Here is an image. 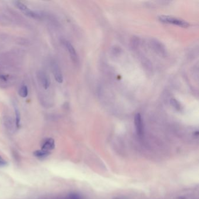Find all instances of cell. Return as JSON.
I'll list each match as a JSON object with an SVG mask.
<instances>
[{
  "instance_id": "cell-13",
  "label": "cell",
  "mask_w": 199,
  "mask_h": 199,
  "mask_svg": "<svg viewBox=\"0 0 199 199\" xmlns=\"http://www.w3.org/2000/svg\"><path fill=\"white\" fill-rule=\"evenodd\" d=\"M8 164L6 160H5L1 155H0V167L6 166Z\"/></svg>"
},
{
  "instance_id": "cell-14",
  "label": "cell",
  "mask_w": 199,
  "mask_h": 199,
  "mask_svg": "<svg viewBox=\"0 0 199 199\" xmlns=\"http://www.w3.org/2000/svg\"></svg>"
},
{
  "instance_id": "cell-11",
  "label": "cell",
  "mask_w": 199,
  "mask_h": 199,
  "mask_svg": "<svg viewBox=\"0 0 199 199\" xmlns=\"http://www.w3.org/2000/svg\"><path fill=\"white\" fill-rule=\"evenodd\" d=\"M18 94L19 95L23 98H25L26 97H27L28 95V87L26 85H22L19 90L18 91Z\"/></svg>"
},
{
  "instance_id": "cell-9",
  "label": "cell",
  "mask_w": 199,
  "mask_h": 199,
  "mask_svg": "<svg viewBox=\"0 0 199 199\" xmlns=\"http://www.w3.org/2000/svg\"><path fill=\"white\" fill-rule=\"evenodd\" d=\"M153 44V46L154 48L158 52L161 53V54H164V52H165V49L164 46H162V44L160 42H158V41H152Z\"/></svg>"
},
{
  "instance_id": "cell-8",
  "label": "cell",
  "mask_w": 199,
  "mask_h": 199,
  "mask_svg": "<svg viewBox=\"0 0 199 199\" xmlns=\"http://www.w3.org/2000/svg\"><path fill=\"white\" fill-rule=\"evenodd\" d=\"M50 151H47L42 149L36 150L33 152L34 156L39 159H43L47 157L50 155Z\"/></svg>"
},
{
  "instance_id": "cell-2",
  "label": "cell",
  "mask_w": 199,
  "mask_h": 199,
  "mask_svg": "<svg viewBox=\"0 0 199 199\" xmlns=\"http://www.w3.org/2000/svg\"><path fill=\"white\" fill-rule=\"evenodd\" d=\"M38 80L42 87L47 90L50 87L51 82L49 76L44 71L40 70L37 74Z\"/></svg>"
},
{
  "instance_id": "cell-5",
  "label": "cell",
  "mask_w": 199,
  "mask_h": 199,
  "mask_svg": "<svg viewBox=\"0 0 199 199\" xmlns=\"http://www.w3.org/2000/svg\"><path fill=\"white\" fill-rule=\"evenodd\" d=\"M134 122H135L137 134L138 136H139L140 137H142L144 134V126H143L142 117L140 113H137L136 115L135 116Z\"/></svg>"
},
{
  "instance_id": "cell-3",
  "label": "cell",
  "mask_w": 199,
  "mask_h": 199,
  "mask_svg": "<svg viewBox=\"0 0 199 199\" xmlns=\"http://www.w3.org/2000/svg\"><path fill=\"white\" fill-rule=\"evenodd\" d=\"M51 70L53 74L56 81L59 83H63V76L61 70V68L59 66L57 63L53 62L51 64Z\"/></svg>"
},
{
  "instance_id": "cell-12",
  "label": "cell",
  "mask_w": 199,
  "mask_h": 199,
  "mask_svg": "<svg viewBox=\"0 0 199 199\" xmlns=\"http://www.w3.org/2000/svg\"><path fill=\"white\" fill-rule=\"evenodd\" d=\"M171 103L176 110H180L181 109V105L177 100L172 99L171 100Z\"/></svg>"
},
{
  "instance_id": "cell-1",
  "label": "cell",
  "mask_w": 199,
  "mask_h": 199,
  "mask_svg": "<svg viewBox=\"0 0 199 199\" xmlns=\"http://www.w3.org/2000/svg\"><path fill=\"white\" fill-rule=\"evenodd\" d=\"M159 20L164 23H168L170 24H173L175 25H178L183 28H188L189 26L188 22L183 21L181 19L177 18L175 17H170V16H165L162 15L159 17Z\"/></svg>"
},
{
  "instance_id": "cell-4",
  "label": "cell",
  "mask_w": 199,
  "mask_h": 199,
  "mask_svg": "<svg viewBox=\"0 0 199 199\" xmlns=\"http://www.w3.org/2000/svg\"><path fill=\"white\" fill-rule=\"evenodd\" d=\"M14 4L17 8L19 9L24 14H25V15H26L28 17H32V18L33 17L34 18L36 17V14L31 9L29 8L25 4L22 3V2L16 1H14Z\"/></svg>"
},
{
  "instance_id": "cell-7",
  "label": "cell",
  "mask_w": 199,
  "mask_h": 199,
  "mask_svg": "<svg viewBox=\"0 0 199 199\" xmlns=\"http://www.w3.org/2000/svg\"><path fill=\"white\" fill-rule=\"evenodd\" d=\"M65 45H66L67 49L70 54V56L71 60L75 63L77 62L78 56H77L76 51L75 50L74 46L72 45V44L70 42H66Z\"/></svg>"
},
{
  "instance_id": "cell-10",
  "label": "cell",
  "mask_w": 199,
  "mask_h": 199,
  "mask_svg": "<svg viewBox=\"0 0 199 199\" xmlns=\"http://www.w3.org/2000/svg\"><path fill=\"white\" fill-rule=\"evenodd\" d=\"M15 113V125L17 129H19L21 126V113L20 111L17 106H14Z\"/></svg>"
},
{
  "instance_id": "cell-6",
  "label": "cell",
  "mask_w": 199,
  "mask_h": 199,
  "mask_svg": "<svg viewBox=\"0 0 199 199\" xmlns=\"http://www.w3.org/2000/svg\"><path fill=\"white\" fill-rule=\"evenodd\" d=\"M41 147H42V149L50 152L51 150L54 149L55 147L54 140L51 138L45 139L44 141L42 142Z\"/></svg>"
}]
</instances>
